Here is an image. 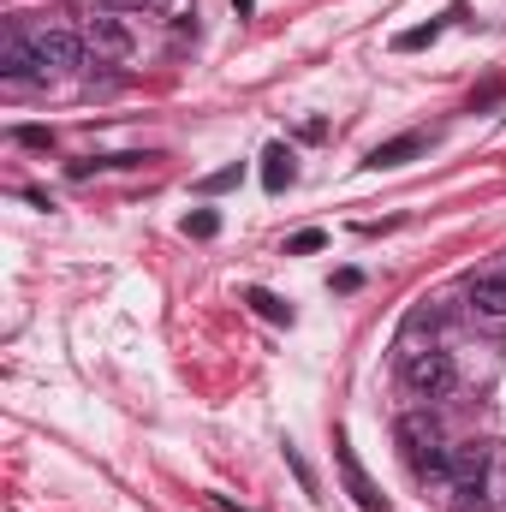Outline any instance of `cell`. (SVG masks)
Listing matches in <instances>:
<instances>
[{
  "mask_svg": "<svg viewBox=\"0 0 506 512\" xmlns=\"http://www.w3.org/2000/svg\"><path fill=\"white\" fill-rule=\"evenodd\" d=\"M399 447H405V465L417 471V483H447L453 447H441V435H435L429 417H399Z\"/></svg>",
  "mask_w": 506,
  "mask_h": 512,
  "instance_id": "6da1fadb",
  "label": "cell"
},
{
  "mask_svg": "<svg viewBox=\"0 0 506 512\" xmlns=\"http://www.w3.org/2000/svg\"><path fill=\"white\" fill-rule=\"evenodd\" d=\"M399 376H405V387H411L417 399H441V393H453V382H459V370H453V358H447L441 346H417V352H405Z\"/></svg>",
  "mask_w": 506,
  "mask_h": 512,
  "instance_id": "7a4b0ae2",
  "label": "cell"
},
{
  "mask_svg": "<svg viewBox=\"0 0 506 512\" xmlns=\"http://www.w3.org/2000/svg\"><path fill=\"white\" fill-rule=\"evenodd\" d=\"M84 42L96 48V60H131L137 54V30H131L120 12H90Z\"/></svg>",
  "mask_w": 506,
  "mask_h": 512,
  "instance_id": "3957f363",
  "label": "cell"
},
{
  "mask_svg": "<svg viewBox=\"0 0 506 512\" xmlns=\"http://www.w3.org/2000/svg\"><path fill=\"white\" fill-rule=\"evenodd\" d=\"M30 42H36V54H42V66H48V72H78V66H84V48H90L78 30H60V24L36 30Z\"/></svg>",
  "mask_w": 506,
  "mask_h": 512,
  "instance_id": "277c9868",
  "label": "cell"
},
{
  "mask_svg": "<svg viewBox=\"0 0 506 512\" xmlns=\"http://www.w3.org/2000/svg\"><path fill=\"white\" fill-rule=\"evenodd\" d=\"M447 489L459 495V501H477L483 489H489V447H453V471H447Z\"/></svg>",
  "mask_w": 506,
  "mask_h": 512,
  "instance_id": "5b68a950",
  "label": "cell"
},
{
  "mask_svg": "<svg viewBox=\"0 0 506 512\" xmlns=\"http://www.w3.org/2000/svg\"><path fill=\"white\" fill-rule=\"evenodd\" d=\"M0 72H6L12 84H42V78H48V66H42L36 42H30L24 30H6V42H0Z\"/></svg>",
  "mask_w": 506,
  "mask_h": 512,
  "instance_id": "8992f818",
  "label": "cell"
},
{
  "mask_svg": "<svg viewBox=\"0 0 506 512\" xmlns=\"http://www.w3.org/2000/svg\"><path fill=\"white\" fill-rule=\"evenodd\" d=\"M465 304L483 322H506V274H471L465 280Z\"/></svg>",
  "mask_w": 506,
  "mask_h": 512,
  "instance_id": "52a82bcc",
  "label": "cell"
},
{
  "mask_svg": "<svg viewBox=\"0 0 506 512\" xmlns=\"http://www.w3.org/2000/svg\"><path fill=\"white\" fill-rule=\"evenodd\" d=\"M334 453H340V471H346V489L358 495V507H364V512H387V501L376 495V483H370V477H364V465H358V453H352L346 441H340Z\"/></svg>",
  "mask_w": 506,
  "mask_h": 512,
  "instance_id": "ba28073f",
  "label": "cell"
},
{
  "mask_svg": "<svg viewBox=\"0 0 506 512\" xmlns=\"http://www.w3.org/2000/svg\"><path fill=\"white\" fill-rule=\"evenodd\" d=\"M292 179H298L292 149H286V143H268V149H262V185H268V191H286Z\"/></svg>",
  "mask_w": 506,
  "mask_h": 512,
  "instance_id": "9c48e42d",
  "label": "cell"
},
{
  "mask_svg": "<svg viewBox=\"0 0 506 512\" xmlns=\"http://www.w3.org/2000/svg\"><path fill=\"white\" fill-rule=\"evenodd\" d=\"M417 149H423V137H417V131H405V137H393V143L370 149V167H399V161H411Z\"/></svg>",
  "mask_w": 506,
  "mask_h": 512,
  "instance_id": "30bf717a",
  "label": "cell"
},
{
  "mask_svg": "<svg viewBox=\"0 0 506 512\" xmlns=\"http://www.w3.org/2000/svg\"><path fill=\"white\" fill-rule=\"evenodd\" d=\"M245 304H251L256 316H268V322H292V304H280L268 286H251V292H245Z\"/></svg>",
  "mask_w": 506,
  "mask_h": 512,
  "instance_id": "8fae6325",
  "label": "cell"
},
{
  "mask_svg": "<svg viewBox=\"0 0 506 512\" xmlns=\"http://www.w3.org/2000/svg\"><path fill=\"white\" fill-rule=\"evenodd\" d=\"M322 245H328V233L322 227H304V233L286 239V256H310V251H322Z\"/></svg>",
  "mask_w": 506,
  "mask_h": 512,
  "instance_id": "7c38bea8",
  "label": "cell"
},
{
  "mask_svg": "<svg viewBox=\"0 0 506 512\" xmlns=\"http://www.w3.org/2000/svg\"><path fill=\"white\" fill-rule=\"evenodd\" d=\"M441 30H447V24H441V18H429V24H417V30H405V36H399V48H405V54H411V48H429V42H435Z\"/></svg>",
  "mask_w": 506,
  "mask_h": 512,
  "instance_id": "4fadbf2b",
  "label": "cell"
},
{
  "mask_svg": "<svg viewBox=\"0 0 506 512\" xmlns=\"http://www.w3.org/2000/svg\"><path fill=\"white\" fill-rule=\"evenodd\" d=\"M185 233H191V239H215V233H221V215H215V209H197V215H185Z\"/></svg>",
  "mask_w": 506,
  "mask_h": 512,
  "instance_id": "5bb4252c",
  "label": "cell"
},
{
  "mask_svg": "<svg viewBox=\"0 0 506 512\" xmlns=\"http://www.w3.org/2000/svg\"><path fill=\"white\" fill-rule=\"evenodd\" d=\"M286 465H292V477L304 483V495H316V477H310V465H304V453H298V447H286Z\"/></svg>",
  "mask_w": 506,
  "mask_h": 512,
  "instance_id": "9a60e30c",
  "label": "cell"
},
{
  "mask_svg": "<svg viewBox=\"0 0 506 512\" xmlns=\"http://www.w3.org/2000/svg\"><path fill=\"white\" fill-rule=\"evenodd\" d=\"M12 137H18L24 149H48V143H54V131H42V126H18Z\"/></svg>",
  "mask_w": 506,
  "mask_h": 512,
  "instance_id": "2e32d148",
  "label": "cell"
},
{
  "mask_svg": "<svg viewBox=\"0 0 506 512\" xmlns=\"http://www.w3.org/2000/svg\"><path fill=\"white\" fill-rule=\"evenodd\" d=\"M227 185H239V167H221V173L203 179V191H227Z\"/></svg>",
  "mask_w": 506,
  "mask_h": 512,
  "instance_id": "e0dca14e",
  "label": "cell"
},
{
  "mask_svg": "<svg viewBox=\"0 0 506 512\" xmlns=\"http://www.w3.org/2000/svg\"><path fill=\"white\" fill-rule=\"evenodd\" d=\"M143 6H167V0H143Z\"/></svg>",
  "mask_w": 506,
  "mask_h": 512,
  "instance_id": "ac0fdd59",
  "label": "cell"
}]
</instances>
